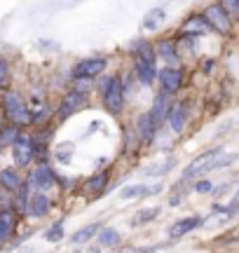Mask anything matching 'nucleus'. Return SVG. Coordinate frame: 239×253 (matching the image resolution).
I'll return each instance as SVG.
<instances>
[{"label": "nucleus", "mask_w": 239, "mask_h": 253, "mask_svg": "<svg viewBox=\"0 0 239 253\" xmlns=\"http://www.w3.org/2000/svg\"><path fill=\"white\" fill-rule=\"evenodd\" d=\"M134 61H136V73L138 80L143 84H153L157 75V66H155V49L148 45V42H138L134 49Z\"/></svg>", "instance_id": "nucleus-1"}, {"label": "nucleus", "mask_w": 239, "mask_h": 253, "mask_svg": "<svg viewBox=\"0 0 239 253\" xmlns=\"http://www.w3.org/2000/svg\"><path fill=\"white\" fill-rule=\"evenodd\" d=\"M2 108H5V115L12 125L17 126H24V125H31V113H28L26 103L24 99L19 96L17 91H7L2 96Z\"/></svg>", "instance_id": "nucleus-2"}, {"label": "nucleus", "mask_w": 239, "mask_h": 253, "mask_svg": "<svg viewBox=\"0 0 239 253\" xmlns=\"http://www.w3.org/2000/svg\"><path fill=\"white\" fill-rule=\"evenodd\" d=\"M221 155H223V148H211V150L202 153L199 157H195L193 162L185 167V171H183V178H181V183L193 181L195 176H202V173L211 171V169H213V162H216V160H218Z\"/></svg>", "instance_id": "nucleus-3"}, {"label": "nucleus", "mask_w": 239, "mask_h": 253, "mask_svg": "<svg viewBox=\"0 0 239 253\" xmlns=\"http://www.w3.org/2000/svg\"><path fill=\"white\" fill-rule=\"evenodd\" d=\"M101 94H103V106L111 110L113 115H118L122 110V106H124V87H122L118 75H113V78H108L103 82Z\"/></svg>", "instance_id": "nucleus-4"}, {"label": "nucleus", "mask_w": 239, "mask_h": 253, "mask_svg": "<svg viewBox=\"0 0 239 253\" xmlns=\"http://www.w3.org/2000/svg\"><path fill=\"white\" fill-rule=\"evenodd\" d=\"M12 155H14V167H28L33 162V136L19 134V138L12 143Z\"/></svg>", "instance_id": "nucleus-5"}, {"label": "nucleus", "mask_w": 239, "mask_h": 253, "mask_svg": "<svg viewBox=\"0 0 239 253\" xmlns=\"http://www.w3.org/2000/svg\"><path fill=\"white\" fill-rule=\"evenodd\" d=\"M204 21L209 24V28H216V31L223 33V36H228L230 28H232L230 14H228L221 5H209V7L204 9Z\"/></svg>", "instance_id": "nucleus-6"}, {"label": "nucleus", "mask_w": 239, "mask_h": 253, "mask_svg": "<svg viewBox=\"0 0 239 253\" xmlns=\"http://www.w3.org/2000/svg\"><path fill=\"white\" fill-rule=\"evenodd\" d=\"M26 183L31 185V188H38L40 192H42V190L52 188V185L56 183V173L52 171V169H49L47 164H38L36 169L31 171V176H28Z\"/></svg>", "instance_id": "nucleus-7"}, {"label": "nucleus", "mask_w": 239, "mask_h": 253, "mask_svg": "<svg viewBox=\"0 0 239 253\" xmlns=\"http://www.w3.org/2000/svg\"><path fill=\"white\" fill-rule=\"evenodd\" d=\"M106 68V59H84L73 68L75 80H92Z\"/></svg>", "instance_id": "nucleus-8"}, {"label": "nucleus", "mask_w": 239, "mask_h": 253, "mask_svg": "<svg viewBox=\"0 0 239 253\" xmlns=\"http://www.w3.org/2000/svg\"><path fill=\"white\" fill-rule=\"evenodd\" d=\"M159 82H162V91L164 94H176L183 84V73L181 68H174V66H166L159 71Z\"/></svg>", "instance_id": "nucleus-9"}, {"label": "nucleus", "mask_w": 239, "mask_h": 253, "mask_svg": "<svg viewBox=\"0 0 239 253\" xmlns=\"http://www.w3.org/2000/svg\"><path fill=\"white\" fill-rule=\"evenodd\" d=\"M26 213L31 218H42L49 213V197H47L45 192H40V190H33L31 195H28V202H26Z\"/></svg>", "instance_id": "nucleus-10"}, {"label": "nucleus", "mask_w": 239, "mask_h": 253, "mask_svg": "<svg viewBox=\"0 0 239 253\" xmlns=\"http://www.w3.org/2000/svg\"><path fill=\"white\" fill-rule=\"evenodd\" d=\"M84 99H87V96H84L82 91H78V89L68 91V94L64 96V101H61V108H59V120H66L68 115H73L75 110L82 108Z\"/></svg>", "instance_id": "nucleus-11"}, {"label": "nucleus", "mask_w": 239, "mask_h": 253, "mask_svg": "<svg viewBox=\"0 0 239 253\" xmlns=\"http://www.w3.org/2000/svg\"><path fill=\"white\" fill-rule=\"evenodd\" d=\"M162 185H146V183H134V185H127V188L120 190V199H141V197H150L159 192Z\"/></svg>", "instance_id": "nucleus-12"}, {"label": "nucleus", "mask_w": 239, "mask_h": 253, "mask_svg": "<svg viewBox=\"0 0 239 253\" xmlns=\"http://www.w3.org/2000/svg\"><path fill=\"white\" fill-rule=\"evenodd\" d=\"M202 225V218L199 216H188V218H181V220H176L174 225L169 227V237L171 239H181V237H185L188 232H193L195 227Z\"/></svg>", "instance_id": "nucleus-13"}, {"label": "nucleus", "mask_w": 239, "mask_h": 253, "mask_svg": "<svg viewBox=\"0 0 239 253\" xmlns=\"http://www.w3.org/2000/svg\"><path fill=\"white\" fill-rule=\"evenodd\" d=\"M17 230V216L14 209H0V242H7Z\"/></svg>", "instance_id": "nucleus-14"}, {"label": "nucleus", "mask_w": 239, "mask_h": 253, "mask_svg": "<svg viewBox=\"0 0 239 253\" xmlns=\"http://www.w3.org/2000/svg\"><path fill=\"white\" fill-rule=\"evenodd\" d=\"M148 115L153 118V122H155L157 126L162 125V122L166 120V115H169V94L159 91V94L155 96V103H153V108H150Z\"/></svg>", "instance_id": "nucleus-15"}, {"label": "nucleus", "mask_w": 239, "mask_h": 253, "mask_svg": "<svg viewBox=\"0 0 239 253\" xmlns=\"http://www.w3.org/2000/svg\"><path fill=\"white\" fill-rule=\"evenodd\" d=\"M21 183H24V178H21L17 167H7V169L0 171V185L7 190V192H17L21 188Z\"/></svg>", "instance_id": "nucleus-16"}, {"label": "nucleus", "mask_w": 239, "mask_h": 253, "mask_svg": "<svg viewBox=\"0 0 239 253\" xmlns=\"http://www.w3.org/2000/svg\"><path fill=\"white\" fill-rule=\"evenodd\" d=\"M166 120H169V125H171V129H174L176 134H181L183 126H185V120H188V108H185V103H176V106H171Z\"/></svg>", "instance_id": "nucleus-17"}, {"label": "nucleus", "mask_w": 239, "mask_h": 253, "mask_svg": "<svg viewBox=\"0 0 239 253\" xmlns=\"http://www.w3.org/2000/svg\"><path fill=\"white\" fill-rule=\"evenodd\" d=\"M136 129H138L141 141H146V143H150V141L155 138V134H157V125L153 122V118H150L148 113H143V115L136 120Z\"/></svg>", "instance_id": "nucleus-18"}, {"label": "nucleus", "mask_w": 239, "mask_h": 253, "mask_svg": "<svg viewBox=\"0 0 239 253\" xmlns=\"http://www.w3.org/2000/svg\"><path fill=\"white\" fill-rule=\"evenodd\" d=\"M106 183H108V173H94L92 178L84 183V190L89 192V197H101V192L106 190Z\"/></svg>", "instance_id": "nucleus-19"}, {"label": "nucleus", "mask_w": 239, "mask_h": 253, "mask_svg": "<svg viewBox=\"0 0 239 253\" xmlns=\"http://www.w3.org/2000/svg\"><path fill=\"white\" fill-rule=\"evenodd\" d=\"M99 230H101V223H92V225H84L82 230H78V232L71 237V242H73V244H84V242H89L94 235H99Z\"/></svg>", "instance_id": "nucleus-20"}, {"label": "nucleus", "mask_w": 239, "mask_h": 253, "mask_svg": "<svg viewBox=\"0 0 239 253\" xmlns=\"http://www.w3.org/2000/svg\"><path fill=\"white\" fill-rule=\"evenodd\" d=\"M164 17H166V12L162 7L150 9L146 17H143V28H148V31H155V28H159V24L164 21Z\"/></svg>", "instance_id": "nucleus-21"}, {"label": "nucleus", "mask_w": 239, "mask_h": 253, "mask_svg": "<svg viewBox=\"0 0 239 253\" xmlns=\"http://www.w3.org/2000/svg\"><path fill=\"white\" fill-rule=\"evenodd\" d=\"M183 31L188 33V36H199V33H206L209 31V24L204 21V17H190L188 21L183 24Z\"/></svg>", "instance_id": "nucleus-22"}, {"label": "nucleus", "mask_w": 239, "mask_h": 253, "mask_svg": "<svg viewBox=\"0 0 239 253\" xmlns=\"http://www.w3.org/2000/svg\"><path fill=\"white\" fill-rule=\"evenodd\" d=\"M159 211H162L159 207H153V209H143V211H138V216H134V220H131V225H146V223H150V220H155V218L159 216Z\"/></svg>", "instance_id": "nucleus-23"}, {"label": "nucleus", "mask_w": 239, "mask_h": 253, "mask_svg": "<svg viewBox=\"0 0 239 253\" xmlns=\"http://www.w3.org/2000/svg\"><path fill=\"white\" fill-rule=\"evenodd\" d=\"M99 242L101 246H118L120 244V232L118 230H113V227H103L101 232H99Z\"/></svg>", "instance_id": "nucleus-24"}, {"label": "nucleus", "mask_w": 239, "mask_h": 253, "mask_svg": "<svg viewBox=\"0 0 239 253\" xmlns=\"http://www.w3.org/2000/svg\"><path fill=\"white\" fill-rule=\"evenodd\" d=\"M19 126L17 125H9V126H2L0 129V145H9V143H14L19 138Z\"/></svg>", "instance_id": "nucleus-25"}, {"label": "nucleus", "mask_w": 239, "mask_h": 253, "mask_svg": "<svg viewBox=\"0 0 239 253\" xmlns=\"http://www.w3.org/2000/svg\"><path fill=\"white\" fill-rule=\"evenodd\" d=\"M157 54L162 56V59H166L169 63H178L176 45H171V42H159V45H157Z\"/></svg>", "instance_id": "nucleus-26"}, {"label": "nucleus", "mask_w": 239, "mask_h": 253, "mask_svg": "<svg viewBox=\"0 0 239 253\" xmlns=\"http://www.w3.org/2000/svg\"><path fill=\"white\" fill-rule=\"evenodd\" d=\"M45 239L47 242H61V239H64V223H61V220L54 223V225L45 232Z\"/></svg>", "instance_id": "nucleus-27"}, {"label": "nucleus", "mask_w": 239, "mask_h": 253, "mask_svg": "<svg viewBox=\"0 0 239 253\" xmlns=\"http://www.w3.org/2000/svg\"><path fill=\"white\" fill-rule=\"evenodd\" d=\"M221 7L228 14H239V0H221Z\"/></svg>", "instance_id": "nucleus-28"}, {"label": "nucleus", "mask_w": 239, "mask_h": 253, "mask_svg": "<svg viewBox=\"0 0 239 253\" xmlns=\"http://www.w3.org/2000/svg\"><path fill=\"white\" fill-rule=\"evenodd\" d=\"M68 153H73V145H61V148H56L54 150L59 162H68Z\"/></svg>", "instance_id": "nucleus-29"}, {"label": "nucleus", "mask_w": 239, "mask_h": 253, "mask_svg": "<svg viewBox=\"0 0 239 253\" xmlns=\"http://www.w3.org/2000/svg\"><path fill=\"white\" fill-rule=\"evenodd\" d=\"M237 211H239V190H237V192H235V199H232L230 204L225 207V216H228V218H232V216H235V213H237Z\"/></svg>", "instance_id": "nucleus-30"}, {"label": "nucleus", "mask_w": 239, "mask_h": 253, "mask_svg": "<svg viewBox=\"0 0 239 253\" xmlns=\"http://www.w3.org/2000/svg\"><path fill=\"white\" fill-rule=\"evenodd\" d=\"M7 73H9V68H7V63L5 61H0V87L7 82Z\"/></svg>", "instance_id": "nucleus-31"}, {"label": "nucleus", "mask_w": 239, "mask_h": 253, "mask_svg": "<svg viewBox=\"0 0 239 253\" xmlns=\"http://www.w3.org/2000/svg\"><path fill=\"white\" fill-rule=\"evenodd\" d=\"M195 190H197V192H211L213 185H211L209 181H199L197 185H195Z\"/></svg>", "instance_id": "nucleus-32"}, {"label": "nucleus", "mask_w": 239, "mask_h": 253, "mask_svg": "<svg viewBox=\"0 0 239 253\" xmlns=\"http://www.w3.org/2000/svg\"><path fill=\"white\" fill-rule=\"evenodd\" d=\"M87 253H101V246H89V249H87Z\"/></svg>", "instance_id": "nucleus-33"}]
</instances>
